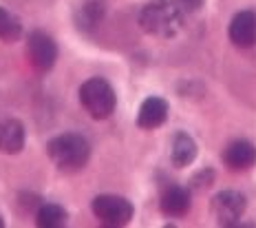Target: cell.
<instances>
[{
    "label": "cell",
    "instance_id": "cell-1",
    "mask_svg": "<svg viewBox=\"0 0 256 228\" xmlns=\"http://www.w3.org/2000/svg\"><path fill=\"white\" fill-rule=\"evenodd\" d=\"M140 25L154 38H174L184 27V14L174 7L172 0H154L142 9Z\"/></svg>",
    "mask_w": 256,
    "mask_h": 228
},
{
    "label": "cell",
    "instance_id": "cell-2",
    "mask_svg": "<svg viewBox=\"0 0 256 228\" xmlns=\"http://www.w3.org/2000/svg\"><path fill=\"white\" fill-rule=\"evenodd\" d=\"M46 153L56 166L62 171H80L90 157V146L82 135L78 133H62L56 135L46 146Z\"/></svg>",
    "mask_w": 256,
    "mask_h": 228
},
{
    "label": "cell",
    "instance_id": "cell-3",
    "mask_svg": "<svg viewBox=\"0 0 256 228\" xmlns=\"http://www.w3.org/2000/svg\"><path fill=\"white\" fill-rule=\"evenodd\" d=\"M80 102L95 120H106L117 107V95L104 78H90L80 87Z\"/></svg>",
    "mask_w": 256,
    "mask_h": 228
},
{
    "label": "cell",
    "instance_id": "cell-4",
    "mask_svg": "<svg viewBox=\"0 0 256 228\" xmlns=\"http://www.w3.org/2000/svg\"><path fill=\"white\" fill-rule=\"evenodd\" d=\"M93 213L104 226H126L132 219V204L120 195H100L93 199Z\"/></svg>",
    "mask_w": 256,
    "mask_h": 228
},
{
    "label": "cell",
    "instance_id": "cell-5",
    "mask_svg": "<svg viewBox=\"0 0 256 228\" xmlns=\"http://www.w3.org/2000/svg\"><path fill=\"white\" fill-rule=\"evenodd\" d=\"M248 201L238 190H221L212 199V213L221 226H234L243 217Z\"/></svg>",
    "mask_w": 256,
    "mask_h": 228
},
{
    "label": "cell",
    "instance_id": "cell-6",
    "mask_svg": "<svg viewBox=\"0 0 256 228\" xmlns=\"http://www.w3.org/2000/svg\"><path fill=\"white\" fill-rule=\"evenodd\" d=\"M26 51H29V60L38 71H51L53 65L58 60V45L56 40L51 38L44 31H34L29 36V45H26Z\"/></svg>",
    "mask_w": 256,
    "mask_h": 228
},
{
    "label": "cell",
    "instance_id": "cell-7",
    "mask_svg": "<svg viewBox=\"0 0 256 228\" xmlns=\"http://www.w3.org/2000/svg\"><path fill=\"white\" fill-rule=\"evenodd\" d=\"M228 36H230L232 45L241 47V49L256 47V14L238 12L228 27Z\"/></svg>",
    "mask_w": 256,
    "mask_h": 228
},
{
    "label": "cell",
    "instance_id": "cell-8",
    "mask_svg": "<svg viewBox=\"0 0 256 228\" xmlns=\"http://www.w3.org/2000/svg\"><path fill=\"white\" fill-rule=\"evenodd\" d=\"M223 162L232 171H248L256 164V146L248 140H236L223 151Z\"/></svg>",
    "mask_w": 256,
    "mask_h": 228
},
{
    "label": "cell",
    "instance_id": "cell-9",
    "mask_svg": "<svg viewBox=\"0 0 256 228\" xmlns=\"http://www.w3.org/2000/svg\"><path fill=\"white\" fill-rule=\"evenodd\" d=\"M168 120V102L164 98H148L144 100V104L140 107L137 113V126L150 131L162 126Z\"/></svg>",
    "mask_w": 256,
    "mask_h": 228
},
{
    "label": "cell",
    "instance_id": "cell-10",
    "mask_svg": "<svg viewBox=\"0 0 256 228\" xmlns=\"http://www.w3.org/2000/svg\"><path fill=\"white\" fill-rule=\"evenodd\" d=\"M26 131L18 120H2L0 122V151L7 155H16L24 148Z\"/></svg>",
    "mask_w": 256,
    "mask_h": 228
},
{
    "label": "cell",
    "instance_id": "cell-11",
    "mask_svg": "<svg viewBox=\"0 0 256 228\" xmlns=\"http://www.w3.org/2000/svg\"><path fill=\"white\" fill-rule=\"evenodd\" d=\"M159 208L168 217H184L190 208V193L184 186H168L162 193Z\"/></svg>",
    "mask_w": 256,
    "mask_h": 228
},
{
    "label": "cell",
    "instance_id": "cell-12",
    "mask_svg": "<svg viewBox=\"0 0 256 228\" xmlns=\"http://www.w3.org/2000/svg\"><path fill=\"white\" fill-rule=\"evenodd\" d=\"M172 164L179 168L190 166L196 157V142L188 133H177L172 140V151H170Z\"/></svg>",
    "mask_w": 256,
    "mask_h": 228
},
{
    "label": "cell",
    "instance_id": "cell-13",
    "mask_svg": "<svg viewBox=\"0 0 256 228\" xmlns=\"http://www.w3.org/2000/svg\"><path fill=\"white\" fill-rule=\"evenodd\" d=\"M66 210L58 204H44L36 213V224L40 228H62L66 224Z\"/></svg>",
    "mask_w": 256,
    "mask_h": 228
},
{
    "label": "cell",
    "instance_id": "cell-14",
    "mask_svg": "<svg viewBox=\"0 0 256 228\" xmlns=\"http://www.w3.org/2000/svg\"><path fill=\"white\" fill-rule=\"evenodd\" d=\"M20 36H22V23H20V18L9 12V9L0 7V40L16 42Z\"/></svg>",
    "mask_w": 256,
    "mask_h": 228
},
{
    "label": "cell",
    "instance_id": "cell-15",
    "mask_svg": "<svg viewBox=\"0 0 256 228\" xmlns=\"http://www.w3.org/2000/svg\"><path fill=\"white\" fill-rule=\"evenodd\" d=\"M102 18H104V3L102 0H88V3L84 5V7L80 9V14H78L80 25L86 27V29L98 27V25L102 23Z\"/></svg>",
    "mask_w": 256,
    "mask_h": 228
},
{
    "label": "cell",
    "instance_id": "cell-16",
    "mask_svg": "<svg viewBox=\"0 0 256 228\" xmlns=\"http://www.w3.org/2000/svg\"><path fill=\"white\" fill-rule=\"evenodd\" d=\"M174 7L179 9L181 14H192V12H199L204 7V0H172Z\"/></svg>",
    "mask_w": 256,
    "mask_h": 228
},
{
    "label": "cell",
    "instance_id": "cell-17",
    "mask_svg": "<svg viewBox=\"0 0 256 228\" xmlns=\"http://www.w3.org/2000/svg\"><path fill=\"white\" fill-rule=\"evenodd\" d=\"M4 226V221H2V217H0V228H2Z\"/></svg>",
    "mask_w": 256,
    "mask_h": 228
}]
</instances>
